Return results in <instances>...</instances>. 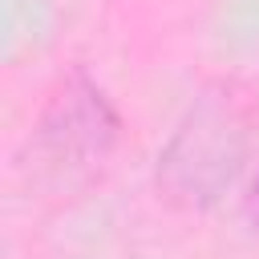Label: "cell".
<instances>
[{"label":"cell","mask_w":259,"mask_h":259,"mask_svg":"<svg viewBox=\"0 0 259 259\" xmlns=\"http://www.w3.org/2000/svg\"><path fill=\"white\" fill-rule=\"evenodd\" d=\"M247 146L251 130L239 97H231L227 85H214L186 109L182 125L158 154V186L186 206H210L243 170Z\"/></svg>","instance_id":"obj_1"},{"label":"cell","mask_w":259,"mask_h":259,"mask_svg":"<svg viewBox=\"0 0 259 259\" xmlns=\"http://www.w3.org/2000/svg\"><path fill=\"white\" fill-rule=\"evenodd\" d=\"M117 113L105 93L73 69L53 89L40 121H36V150L53 166H89L101 162L117 142Z\"/></svg>","instance_id":"obj_2"},{"label":"cell","mask_w":259,"mask_h":259,"mask_svg":"<svg viewBox=\"0 0 259 259\" xmlns=\"http://www.w3.org/2000/svg\"><path fill=\"white\" fill-rule=\"evenodd\" d=\"M243 206H247V219H251V227L259 231V174L251 178V186H247V202H243Z\"/></svg>","instance_id":"obj_3"}]
</instances>
